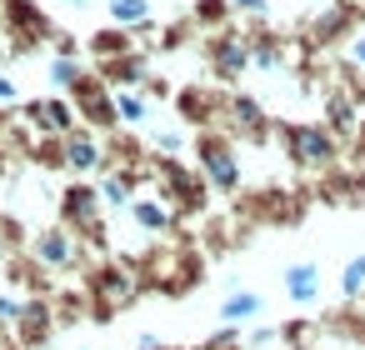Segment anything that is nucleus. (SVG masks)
Wrapping results in <instances>:
<instances>
[{
	"instance_id": "f257e3e1",
	"label": "nucleus",
	"mask_w": 365,
	"mask_h": 350,
	"mask_svg": "<svg viewBox=\"0 0 365 350\" xmlns=\"http://www.w3.org/2000/svg\"><path fill=\"white\" fill-rule=\"evenodd\" d=\"M285 290H290V300H315L320 295V265H290Z\"/></svg>"
},
{
	"instance_id": "f03ea898",
	"label": "nucleus",
	"mask_w": 365,
	"mask_h": 350,
	"mask_svg": "<svg viewBox=\"0 0 365 350\" xmlns=\"http://www.w3.org/2000/svg\"><path fill=\"white\" fill-rule=\"evenodd\" d=\"M36 255H41L46 265H66V260H71V240H66L61 230H51V235L36 240Z\"/></svg>"
},
{
	"instance_id": "7ed1b4c3",
	"label": "nucleus",
	"mask_w": 365,
	"mask_h": 350,
	"mask_svg": "<svg viewBox=\"0 0 365 350\" xmlns=\"http://www.w3.org/2000/svg\"><path fill=\"white\" fill-rule=\"evenodd\" d=\"M220 315H225V320H250V315H260V295H255V290H235V295L220 305Z\"/></svg>"
},
{
	"instance_id": "20e7f679",
	"label": "nucleus",
	"mask_w": 365,
	"mask_h": 350,
	"mask_svg": "<svg viewBox=\"0 0 365 350\" xmlns=\"http://www.w3.org/2000/svg\"><path fill=\"white\" fill-rule=\"evenodd\" d=\"M295 155L300 160H325L330 155V140L315 135V130H295Z\"/></svg>"
},
{
	"instance_id": "39448f33",
	"label": "nucleus",
	"mask_w": 365,
	"mask_h": 350,
	"mask_svg": "<svg viewBox=\"0 0 365 350\" xmlns=\"http://www.w3.org/2000/svg\"><path fill=\"white\" fill-rule=\"evenodd\" d=\"M205 160H210V170H215V180H220V185H230V180H235V160L225 155V145H205Z\"/></svg>"
},
{
	"instance_id": "423d86ee",
	"label": "nucleus",
	"mask_w": 365,
	"mask_h": 350,
	"mask_svg": "<svg viewBox=\"0 0 365 350\" xmlns=\"http://www.w3.org/2000/svg\"><path fill=\"white\" fill-rule=\"evenodd\" d=\"M340 285H345V295H355V290L365 285V260H350V265H345V280H340Z\"/></svg>"
},
{
	"instance_id": "0eeeda50",
	"label": "nucleus",
	"mask_w": 365,
	"mask_h": 350,
	"mask_svg": "<svg viewBox=\"0 0 365 350\" xmlns=\"http://www.w3.org/2000/svg\"><path fill=\"white\" fill-rule=\"evenodd\" d=\"M135 215H140V225H145V230H160V225H165V220H170V215H165V210H160V205H140V210H135Z\"/></svg>"
},
{
	"instance_id": "6e6552de",
	"label": "nucleus",
	"mask_w": 365,
	"mask_h": 350,
	"mask_svg": "<svg viewBox=\"0 0 365 350\" xmlns=\"http://www.w3.org/2000/svg\"><path fill=\"white\" fill-rule=\"evenodd\" d=\"M145 16V0H115V21H140Z\"/></svg>"
},
{
	"instance_id": "1a4fd4ad",
	"label": "nucleus",
	"mask_w": 365,
	"mask_h": 350,
	"mask_svg": "<svg viewBox=\"0 0 365 350\" xmlns=\"http://www.w3.org/2000/svg\"><path fill=\"white\" fill-rule=\"evenodd\" d=\"M71 160H76V165H96V145H91V140H76V145H71Z\"/></svg>"
},
{
	"instance_id": "9d476101",
	"label": "nucleus",
	"mask_w": 365,
	"mask_h": 350,
	"mask_svg": "<svg viewBox=\"0 0 365 350\" xmlns=\"http://www.w3.org/2000/svg\"><path fill=\"white\" fill-rule=\"evenodd\" d=\"M56 81H61V86H71V81H76V66H66V61H61V66H56Z\"/></svg>"
},
{
	"instance_id": "9b49d317",
	"label": "nucleus",
	"mask_w": 365,
	"mask_h": 350,
	"mask_svg": "<svg viewBox=\"0 0 365 350\" xmlns=\"http://www.w3.org/2000/svg\"><path fill=\"white\" fill-rule=\"evenodd\" d=\"M120 110H125V120H140L145 110H140V101H120Z\"/></svg>"
},
{
	"instance_id": "f8f14e48",
	"label": "nucleus",
	"mask_w": 365,
	"mask_h": 350,
	"mask_svg": "<svg viewBox=\"0 0 365 350\" xmlns=\"http://www.w3.org/2000/svg\"><path fill=\"white\" fill-rule=\"evenodd\" d=\"M16 315H21V305H16V300H0V320H16Z\"/></svg>"
}]
</instances>
